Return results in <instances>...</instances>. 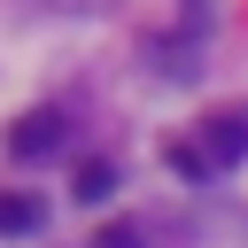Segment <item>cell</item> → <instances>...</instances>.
I'll use <instances>...</instances> for the list:
<instances>
[{"label":"cell","mask_w":248,"mask_h":248,"mask_svg":"<svg viewBox=\"0 0 248 248\" xmlns=\"http://www.w3.org/2000/svg\"><path fill=\"white\" fill-rule=\"evenodd\" d=\"M62 132H70V124H62L54 108H31V116H16V132H8V155H16V163H39V155L62 147Z\"/></svg>","instance_id":"obj_1"},{"label":"cell","mask_w":248,"mask_h":248,"mask_svg":"<svg viewBox=\"0 0 248 248\" xmlns=\"http://www.w3.org/2000/svg\"><path fill=\"white\" fill-rule=\"evenodd\" d=\"M202 155H209L217 170H225V163H240V155H248V116H232V108H225V116H209V124H202Z\"/></svg>","instance_id":"obj_2"},{"label":"cell","mask_w":248,"mask_h":248,"mask_svg":"<svg viewBox=\"0 0 248 248\" xmlns=\"http://www.w3.org/2000/svg\"><path fill=\"white\" fill-rule=\"evenodd\" d=\"M39 225H46V202H39V194H0V232L23 240V232H39Z\"/></svg>","instance_id":"obj_3"},{"label":"cell","mask_w":248,"mask_h":248,"mask_svg":"<svg viewBox=\"0 0 248 248\" xmlns=\"http://www.w3.org/2000/svg\"><path fill=\"white\" fill-rule=\"evenodd\" d=\"M163 155H170V170H178V178H209V170H217V163L202 155V140H170Z\"/></svg>","instance_id":"obj_4"},{"label":"cell","mask_w":248,"mask_h":248,"mask_svg":"<svg viewBox=\"0 0 248 248\" xmlns=\"http://www.w3.org/2000/svg\"><path fill=\"white\" fill-rule=\"evenodd\" d=\"M70 194H78V202H108V194H116V170H108V163H78V186H70Z\"/></svg>","instance_id":"obj_5"},{"label":"cell","mask_w":248,"mask_h":248,"mask_svg":"<svg viewBox=\"0 0 248 248\" xmlns=\"http://www.w3.org/2000/svg\"><path fill=\"white\" fill-rule=\"evenodd\" d=\"M93 248H147V240H140V232H132V225H108V232H101V240H93Z\"/></svg>","instance_id":"obj_6"}]
</instances>
